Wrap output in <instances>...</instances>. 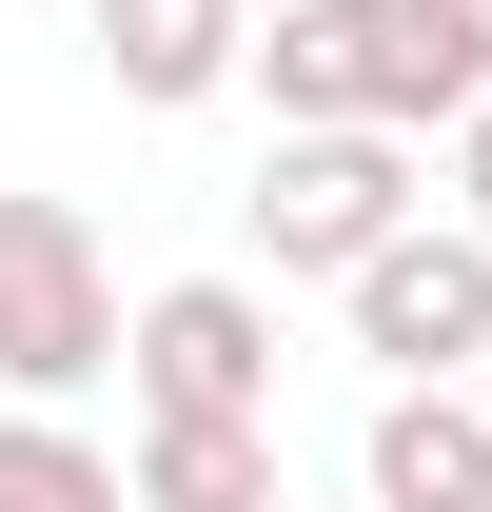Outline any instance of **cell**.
Listing matches in <instances>:
<instances>
[{
	"mask_svg": "<svg viewBox=\"0 0 492 512\" xmlns=\"http://www.w3.org/2000/svg\"><path fill=\"white\" fill-rule=\"evenodd\" d=\"M355 512H492V414L453 375H394L355 434Z\"/></svg>",
	"mask_w": 492,
	"mask_h": 512,
	"instance_id": "obj_6",
	"label": "cell"
},
{
	"mask_svg": "<svg viewBox=\"0 0 492 512\" xmlns=\"http://www.w3.org/2000/svg\"><path fill=\"white\" fill-rule=\"evenodd\" d=\"M79 375H119L99 217H79V197H0V394H20V414H60Z\"/></svg>",
	"mask_w": 492,
	"mask_h": 512,
	"instance_id": "obj_2",
	"label": "cell"
},
{
	"mask_svg": "<svg viewBox=\"0 0 492 512\" xmlns=\"http://www.w3.org/2000/svg\"><path fill=\"white\" fill-rule=\"evenodd\" d=\"M237 79L276 99V138H335V119L433 138V119H453V79L414 60V20H394V0H276V20L237 40Z\"/></svg>",
	"mask_w": 492,
	"mask_h": 512,
	"instance_id": "obj_1",
	"label": "cell"
},
{
	"mask_svg": "<svg viewBox=\"0 0 492 512\" xmlns=\"http://www.w3.org/2000/svg\"><path fill=\"white\" fill-rule=\"evenodd\" d=\"M138 414H276V316H256V276H158L119 335Z\"/></svg>",
	"mask_w": 492,
	"mask_h": 512,
	"instance_id": "obj_5",
	"label": "cell"
},
{
	"mask_svg": "<svg viewBox=\"0 0 492 512\" xmlns=\"http://www.w3.org/2000/svg\"><path fill=\"white\" fill-rule=\"evenodd\" d=\"M453 394H473V414H492V355H473V375H453Z\"/></svg>",
	"mask_w": 492,
	"mask_h": 512,
	"instance_id": "obj_12",
	"label": "cell"
},
{
	"mask_svg": "<svg viewBox=\"0 0 492 512\" xmlns=\"http://www.w3.org/2000/svg\"><path fill=\"white\" fill-rule=\"evenodd\" d=\"M335 296H355V355H394V375H473V355H492V237H473V217L374 237Z\"/></svg>",
	"mask_w": 492,
	"mask_h": 512,
	"instance_id": "obj_4",
	"label": "cell"
},
{
	"mask_svg": "<svg viewBox=\"0 0 492 512\" xmlns=\"http://www.w3.org/2000/svg\"><path fill=\"white\" fill-rule=\"evenodd\" d=\"M453 217H473V237H492V99H473V119H453Z\"/></svg>",
	"mask_w": 492,
	"mask_h": 512,
	"instance_id": "obj_11",
	"label": "cell"
},
{
	"mask_svg": "<svg viewBox=\"0 0 492 512\" xmlns=\"http://www.w3.org/2000/svg\"><path fill=\"white\" fill-rule=\"evenodd\" d=\"M394 20H414V60L453 79V119H473L492 99V0H394Z\"/></svg>",
	"mask_w": 492,
	"mask_h": 512,
	"instance_id": "obj_10",
	"label": "cell"
},
{
	"mask_svg": "<svg viewBox=\"0 0 492 512\" xmlns=\"http://www.w3.org/2000/svg\"><path fill=\"white\" fill-rule=\"evenodd\" d=\"M79 40H99V79H119L138 119H178V99H217L256 40V0H79Z\"/></svg>",
	"mask_w": 492,
	"mask_h": 512,
	"instance_id": "obj_7",
	"label": "cell"
},
{
	"mask_svg": "<svg viewBox=\"0 0 492 512\" xmlns=\"http://www.w3.org/2000/svg\"><path fill=\"white\" fill-rule=\"evenodd\" d=\"M0 512H138V493H119V453H99V434L0 414Z\"/></svg>",
	"mask_w": 492,
	"mask_h": 512,
	"instance_id": "obj_9",
	"label": "cell"
},
{
	"mask_svg": "<svg viewBox=\"0 0 492 512\" xmlns=\"http://www.w3.org/2000/svg\"><path fill=\"white\" fill-rule=\"evenodd\" d=\"M374 237H414V138L335 119V138H276L256 158V256L276 276H355Z\"/></svg>",
	"mask_w": 492,
	"mask_h": 512,
	"instance_id": "obj_3",
	"label": "cell"
},
{
	"mask_svg": "<svg viewBox=\"0 0 492 512\" xmlns=\"http://www.w3.org/2000/svg\"><path fill=\"white\" fill-rule=\"evenodd\" d=\"M119 493L138 512H296V493H276V414H138Z\"/></svg>",
	"mask_w": 492,
	"mask_h": 512,
	"instance_id": "obj_8",
	"label": "cell"
}]
</instances>
